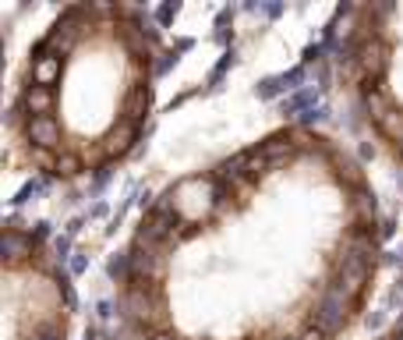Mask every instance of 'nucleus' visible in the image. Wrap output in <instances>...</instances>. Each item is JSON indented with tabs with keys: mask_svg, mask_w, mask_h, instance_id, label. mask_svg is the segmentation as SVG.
Segmentation results:
<instances>
[{
	"mask_svg": "<svg viewBox=\"0 0 403 340\" xmlns=\"http://www.w3.org/2000/svg\"><path fill=\"white\" fill-rule=\"evenodd\" d=\"M385 259L364 163L279 124L170 178L107 266L121 340H343Z\"/></svg>",
	"mask_w": 403,
	"mask_h": 340,
	"instance_id": "f257e3e1",
	"label": "nucleus"
},
{
	"mask_svg": "<svg viewBox=\"0 0 403 340\" xmlns=\"http://www.w3.org/2000/svg\"><path fill=\"white\" fill-rule=\"evenodd\" d=\"M173 46L128 0H71L29 43L4 110L8 159L50 185H88L142 145Z\"/></svg>",
	"mask_w": 403,
	"mask_h": 340,
	"instance_id": "f03ea898",
	"label": "nucleus"
},
{
	"mask_svg": "<svg viewBox=\"0 0 403 340\" xmlns=\"http://www.w3.org/2000/svg\"><path fill=\"white\" fill-rule=\"evenodd\" d=\"M322 57L350 128L403 174V0L340 4Z\"/></svg>",
	"mask_w": 403,
	"mask_h": 340,
	"instance_id": "7ed1b4c3",
	"label": "nucleus"
},
{
	"mask_svg": "<svg viewBox=\"0 0 403 340\" xmlns=\"http://www.w3.org/2000/svg\"><path fill=\"white\" fill-rule=\"evenodd\" d=\"M74 284L43 223L0 230V340H74Z\"/></svg>",
	"mask_w": 403,
	"mask_h": 340,
	"instance_id": "20e7f679",
	"label": "nucleus"
},
{
	"mask_svg": "<svg viewBox=\"0 0 403 340\" xmlns=\"http://www.w3.org/2000/svg\"><path fill=\"white\" fill-rule=\"evenodd\" d=\"M371 340H403V315L396 319V322H389L378 336H371Z\"/></svg>",
	"mask_w": 403,
	"mask_h": 340,
	"instance_id": "39448f33",
	"label": "nucleus"
}]
</instances>
